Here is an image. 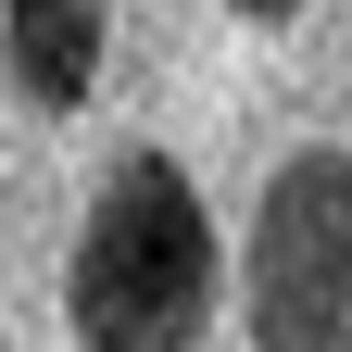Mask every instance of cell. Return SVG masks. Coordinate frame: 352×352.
<instances>
[{"label": "cell", "instance_id": "6da1fadb", "mask_svg": "<svg viewBox=\"0 0 352 352\" xmlns=\"http://www.w3.org/2000/svg\"><path fill=\"white\" fill-rule=\"evenodd\" d=\"M214 214L189 189L176 151H126L101 189H88V227H76V264H63V327L88 352H189L214 327Z\"/></svg>", "mask_w": 352, "mask_h": 352}, {"label": "cell", "instance_id": "7a4b0ae2", "mask_svg": "<svg viewBox=\"0 0 352 352\" xmlns=\"http://www.w3.org/2000/svg\"><path fill=\"white\" fill-rule=\"evenodd\" d=\"M239 315L264 352H340L352 340V151H289L252 201Z\"/></svg>", "mask_w": 352, "mask_h": 352}, {"label": "cell", "instance_id": "3957f363", "mask_svg": "<svg viewBox=\"0 0 352 352\" xmlns=\"http://www.w3.org/2000/svg\"><path fill=\"white\" fill-rule=\"evenodd\" d=\"M101 51H113V0H0V63L25 113H76L101 88Z\"/></svg>", "mask_w": 352, "mask_h": 352}, {"label": "cell", "instance_id": "277c9868", "mask_svg": "<svg viewBox=\"0 0 352 352\" xmlns=\"http://www.w3.org/2000/svg\"><path fill=\"white\" fill-rule=\"evenodd\" d=\"M227 13H252V25H289V13H302V0H227Z\"/></svg>", "mask_w": 352, "mask_h": 352}]
</instances>
